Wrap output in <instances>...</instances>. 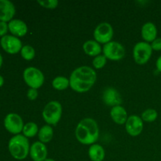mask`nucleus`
<instances>
[{
    "label": "nucleus",
    "mask_w": 161,
    "mask_h": 161,
    "mask_svg": "<svg viewBox=\"0 0 161 161\" xmlns=\"http://www.w3.org/2000/svg\"><path fill=\"white\" fill-rule=\"evenodd\" d=\"M83 50L86 55L94 58L101 54L102 52V47L97 41L90 39L83 44Z\"/></svg>",
    "instance_id": "18"
},
{
    "label": "nucleus",
    "mask_w": 161,
    "mask_h": 161,
    "mask_svg": "<svg viewBox=\"0 0 161 161\" xmlns=\"http://www.w3.org/2000/svg\"><path fill=\"white\" fill-rule=\"evenodd\" d=\"M16 14L15 6L9 0H0V21L9 23Z\"/></svg>",
    "instance_id": "14"
},
{
    "label": "nucleus",
    "mask_w": 161,
    "mask_h": 161,
    "mask_svg": "<svg viewBox=\"0 0 161 161\" xmlns=\"http://www.w3.org/2000/svg\"><path fill=\"white\" fill-rule=\"evenodd\" d=\"M39 130V129L37 124H36L35 122H28L24 126L22 135L26 137L27 138H31L38 135Z\"/></svg>",
    "instance_id": "22"
},
{
    "label": "nucleus",
    "mask_w": 161,
    "mask_h": 161,
    "mask_svg": "<svg viewBox=\"0 0 161 161\" xmlns=\"http://www.w3.org/2000/svg\"><path fill=\"white\" fill-rule=\"evenodd\" d=\"M110 116L114 123L119 125H124L126 124L128 116L127 112L122 105H117L111 108L110 110Z\"/></svg>",
    "instance_id": "17"
},
{
    "label": "nucleus",
    "mask_w": 161,
    "mask_h": 161,
    "mask_svg": "<svg viewBox=\"0 0 161 161\" xmlns=\"http://www.w3.org/2000/svg\"><path fill=\"white\" fill-rule=\"evenodd\" d=\"M44 161H56V160H53V159H52V158H48V157H47V158Z\"/></svg>",
    "instance_id": "33"
},
{
    "label": "nucleus",
    "mask_w": 161,
    "mask_h": 161,
    "mask_svg": "<svg viewBox=\"0 0 161 161\" xmlns=\"http://www.w3.org/2000/svg\"><path fill=\"white\" fill-rule=\"evenodd\" d=\"M53 137V129L52 126L45 124L39 128V133H38V138H39V142L46 144V143L50 142Z\"/></svg>",
    "instance_id": "20"
},
{
    "label": "nucleus",
    "mask_w": 161,
    "mask_h": 161,
    "mask_svg": "<svg viewBox=\"0 0 161 161\" xmlns=\"http://www.w3.org/2000/svg\"><path fill=\"white\" fill-rule=\"evenodd\" d=\"M150 44L153 50H155V51H160L161 50V38H157Z\"/></svg>",
    "instance_id": "29"
},
{
    "label": "nucleus",
    "mask_w": 161,
    "mask_h": 161,
    "mask_svg": "<svg viewBox=\"0 0 161 161\" xmlns=\"http://www.w3.org/2000/svg\"><path fill=\"white\" fill-rule=\"evenodd\" d=\"M23 79L25 83L29 88L38 90L43 85L45 82L44 74L40 69L30 66L26 68L23 72Z\"/></svg>",
    "instance_id": "5"
},
{
    "label": "nucleus",
    "mask_w": 161,
    "mask_h": 161,
    "mask_svg": "<svg viewBox=\"0 0 161 161\" xmlns=\"http://www.w3.org/2000/svg\"><path fill=\"white\" fill-rule=\"evenodd\" d=\"M144 128V122L142 119L141 116L137 115H131L128 116L127 122L125 124V130L129 135L132 137H136L141 135Z\"/></svg>",
    "instance_id": "11"
},
{
    "label": "nucleus",
    "mask_w": 161,
    "mask_h": 161,
    "mask_svg": "<svg viewBox=\"0 0 161 161\" xmlns=\"http://www.w3.org/2000/svg\"><path fill=\"white\" fill-rule=\"evenodd\" d=\"M3 57H2L1 53H0V69H1V68H2V65H3Z\"/></svg>",
    "instance_id": "32"
},
{
    "label": "nucleus",
    "mask_w": 161,
    "mask_h": 161,
    "mask_svg": "<svg viewBox=\"0 0 161 161\" xmlns=\"http://www.w3.org/2000/svg\"><path fill=\"white\" fill-rule=\"evenodd\" d=\"M39 96V92L38 90L33 89V88H29L27 91V97L30 101H35L37 99Z\"/></svg>",
    "instance_id": "27"
},
{
    "label": "nucleus",
    "mask_w": 161,
    "mask_h": 161,
    "mask_svg": "<svg viewBox=\"0 0 161 161\" xmlns=\"http://www.w3.org/2000/svg\"><path fill=\"white\" fill-rule=\"evenodd\" d=\"M157 117H158V113L154 108H147L143 111L141 115V118L143 122H154L157 119Z\"/></svg>",
    "instance_id": "23"
},
{
    "label": "nucleus",
    "mask_w": 161,
    "mask_h": 161,
    "mask_svg": "<svg viewBox=\"0 0 161 161\" xmlns=\"http://www.w3.org/2000/svg\"><path fill=\"white\" fill-rule=\"evenodd\" d=\"M8 31H9V26H8V23L3 21H0V37H3V36L7 35Z\"/></svg>",
    "instance_id": "28"
},
{
    "label": "nucleus",
    "mask_w": 161,
    "mask_h": 161,
    "mask_svg": "<svg viewBox=\"0 0 161 161\" xmlns=\"http://www.w3.org/2000/svg\"><path fill=\"white\" fill-rule=\"evenodd\" d=\"M3 84H4V78L0 75V88L3 86Z\"/></svg>",
    "instance_id": "31"
},
{
    "label": "nucleus",
    "mask_w": 161,
    "mask_h": 161,
    "mask_svg": "<svg viewBox=\"0 0 161 161\" xmlns=\"http://www.w3.org/2000/svg\"><path fill=\"white\" fill-rule=\"evenodd\" d=\"M52 86L56 91H64L70 87L69 79L63 75H58L52 80Z\"/></svg>",
    "instance_id": "21"
},
{
    "label": "nucleus",
    "mask_w": 161,
    "mask_h": 161,
    "mask_svg": "<svg viewBox=\"0 0 161 161\" xmlns=\"http://www.w3.org/2000/svg\"><path fill=\"white\" fill-rule=\"evenodd\" d=\"M88 156L92 161H103L105 157V151L101 145L94 143L90 146Z\"/></svg>",
    "instance_id": "19"
},
{
    "label": "nucleus",
    "mask_w": 161,
    "mask_h": 161,
    "mask_svg": "<svg viewBox=\"0 0 161 161\" xmlns=\"http://www.w3.org/2000/svg\"><path fill=\"white\" fill-rule=\"evenodd\" d=\"M102 53L107 60L117 61H120L125 57L126 50L120 42L111 41L103 46Z\"/></svg>",
    "instance_id": "7"
},
{
    "label": "nucleus",
    "mask_w": 161,
    "mask_h": 161,
    "mask_svg": "<svg viewBox=\"0 0 161 161\" xmlns=\"http://www.w3.org/2000/svg\"><path fill=\"white\" fill-rule=\"evenodd\" d=\"M97 73L90 66H80L74 69L69 76L70 88L77 93L89 91L95 84Z\"/></svg>",
    "instance_id": "1"
},
{
    "label": "nucleus",
    "mask_w": 161,
    "mask_h": 161,
    "mask_svg": "<svg viewBox=\"0 0 161 161\" xmlns=\"http://www.w3.org/2000/svg\"><path fill=\"white\" fill-rule=\"evenodd\" d=\"M47 155L48 150L44 143L37 141L31 145L29 156L33 161H44L47 158Z\"/></svg>",
    "instance_id": "13"
},
{
    "label": "nucleus",
    "mask_w": 161,
    "mask_h": 161,
    "mask_svg": "<svg viewBox=\"0 0 161 161\" xmlns=\"http://www.w3.org/2000/svg\"><path fill=\"white\" fill-rule=\"evenodd\" d=\"M102 100L106 105L110 107L121 105L122 97L119 91L114 87H107L102 93Z\"/></svg>",
    "instance_id": "12"
},
{
    "label": "nucleus",
    "mask_w": 161,
    "mask_h": 161,
    "mask_svg": "<svg viewBox=\"0 0 161 161\" xmlns=\"http://www.w3.org/2000/svg\"><path fill=\"white\" fill-rule=\"evenodd\" d=\"M153 49L149 42L141 41L137 42L133 48V58L135 63L140 65L146 64L153 54Z\"/></svg>",
    "instance_id": "6"
},
{
    "label": "nucleus",
    "mask_w": 161,
    "mask_h": 161,
    "mask_svg": "<svg viewBox=\"0 0 161 161\" xmlns=\"http://www.w3.org/2000/svg\"><path fill=\"white\" fill-rule=\"evenodd\" d=\"M62 105L58 101H50L44 106L42 116L47 124L56 126L62 116Z\"/></svg>",
    "instance_id": "4"
},
{
    "label": "nucleus",
    "mask_w": 161,
    "mask_h": 161,
    "mask_svg": "<svg viewBox=\"0 0 161 161\" xmlns=\"http://www.w3.org/2000/svg\"><path fill=\"white\" fill-rule=\"evenodd\" d=\"M37 3L42 7L49 9H55L58 7V4H59V2L58 0H38Z\"/></svg>",
    "instance_id": "26"
},
{
    "label": "nucleus",
    "mask_w": 161,
    "mask_h": 161,
    "mask_svg": "<svg viewBox=\"0 0 161 161\" xmlns=\"http://www.w3.org/2000/svg\"><path fill=\"white\" fill-rule=\"evenodd\" d=\"M24 124L23 119L20 115L11 113L6 116L4 119V127L6 130L14 135H20L23 130Z\"/></svg>",
    "instance_id": "9"
},
{
    "label": "nucleus",
    "mask_w": 161,
    "mask_h": 161,
    "mask_svg": "<svg viewBox=\"0 0 161 161\" xmlns=\"http://www.w3.org/2000/svg\"><path fill=\"white\" fill-rule=\"evenodd\" d=\"M113 35H114V31L113 26L108 22H102L97 25L93 33L94 40L104 45L111 42Z\"/></svg>",
    "instance_id": "8"
},
{
    "label": "nucleus",
    "mask_w": 161,
    "mask_h": 161,
    "mask_svg": "<svg viewBox=\"0 0 161 161\" xmlns=\"http://www.w3.org/2000/svg\"><path fill=\"white\" fill-rule=\"evenodd\" d=\"M98 124L93 118L86 117L81 119L76 125L75 136L80 143L83 145H91L96 143L99 138Z\"/></svg>",
    "instance_id": "2"
},
{
    "label": "nucleus",
    "mask_w": 161,
    "mask_h": 161,
    "mask_svg": "<svg viewBox=\"0 0 161 161\" xmlns=\"http://www.w3.org/2000/svg\"><path fill=\"white\" fill-rule=\"evenodd\" d=\"M156 67H157V71L161 72V55L157 58V61H156Z\"/></svg>",
    "instance_id": "30"
},
{
    "label": "nucleus",
    "mask_w": 161,
    "mask_h": 161,
    "mask_svg": "<svg viewBox=\"0 0 161 161\" xmlns=\"http://www.w3.org/2000/svg\"><path fill=\"white\" fill-rule=\"evenodd\" d=\"M0 45L3 50L9 54H16L21 50L23 45L20 38L12 35H6L0 39Z\"/></svg>",
    "instance_id": "10"
},
{
    "label": "nucleus",
    "mask_w": 161,
    "mask_h": 161,
    "mask_svg": "<svg viewBox=\"0 0 161 161\" xmlns=\"http://www.w3.org/2000/svg\"><path fill=\"white\" fill-rule=\"evenodd\" d=\"M141 36L143 41L151 43L157 38V26L153 22H146L142 25L141 29Z\"/></svg>",
    "instance_id": "16"
},
{
    "label": "nucleus",
    "mask_w": 161,
    "mask_h": 161,
    "mask_svg": "<svg viewBox=\"0 0 161 161\" xmlns=\"http://www.w3.org/2000/svg\"><path fill=\"white\" fill-rule=\"evenodd\" d=\"M20 53L22 58L26 61H31L36 57V50H35L34 47L30 45L23 46Z\"/></svg>",
    "instance_id": "24"
},
{
    "label": "nucleus",
    "mask_w": 161,
    "mask_h": 161,
    "mask_svg": "<svg viewBox=\"0 0 161 161\" xmlns=\"http://www.w3.org/2000/svg\"><path fill=\"white\" fill-rule=\"evenodd\" d=\"M30 145L28 138L23 135H14L8 143V149L13 158L17 160H23L28 157L30 152Z\"/></svg>",
    "instance_id": "3"
},
{
    "label": "nucleus",
    "mask_w": 161,
    "mask_h": 161,
    "mask_svg": "<svg viewBox=\"0 0 161 161\" xmlns=\"http://www.w3.org/2000/svg\"><path fill=\"white\" fill-rule=\"evenodd\" d=\"M8 26L11 35L17 38L23 37L28 33V25L20 19H13L8 23Z\"/></svg>",
    "instance_id": "15"
},
{
    "label": "nucleus",
    "mask_w": 161,
    "mask_h": 161,
    "mask_svg": "<svg viewBox=\"0 0 161 161\" xmlns=\"http://www.w3.org/2000/svg\"><path fill=\"white\" fill-rule=\"evenodd\" d=\"M107 63V58L103 54L94 57L92 61V65L95 69H102Z\"/></svg>",
    "instance_id": "25"
}]
</instances>
